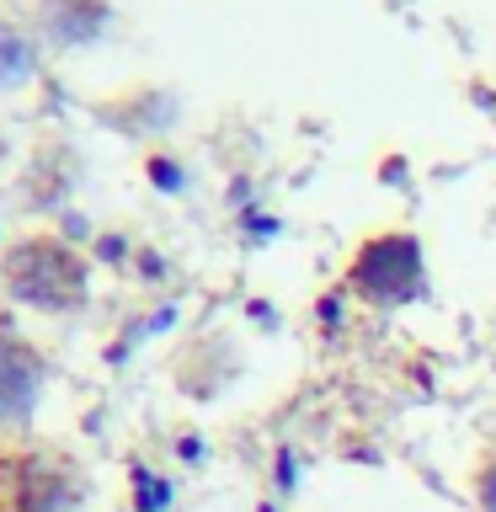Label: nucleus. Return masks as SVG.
Listing matches in <instances>:
<instances>
[{
	"instance_id": "f257e3e1",
	"label": "nucleus",
	"mask_w": 496,
	"mask_h": 512,
	"mask_svg": "<svg viewBox=\"0 0 496 512\" xmlns=\"http://www.w3.org/2000/svg\"><path fill=\"white\" fill-rule=\"evenodd\" d=\"M11 294L32 310H75L86 299V262L59 240H27L6 262Z\"/></svg>"
},
{
	"instance_id": "f03ea898",
	"label": "nucleus",
	"mask_w": 496,
	"mask_h": 512,
	"mask_svg": "<svg viewBox=\"0 0 496 512\" xmlns=\"http://www.w3.org/2000/svg\"><path fill=\"white\" fill-rule=\"evenodd\" d=\"M352 288L374 304H411L427 288L422 246L416 235H374L352 256Z\"/></svg>"
},
{
	"instance_id": "7ed1b4c3",
	"label": "nucleus",
	"mask_w": 496,
	"mask_h": 512,
	"mask_svg": "<svg viewBox=\"0 0 496 512\" xmlns=\"http://www.w3.org/2000/svg\"><path fill=\"white\" fill-rule=\"evenodd\" d=\"M43 390V358L16 336H0V422H27Z\"/></svg>"
},
{
	"instance_id": "20e7f679",
	"label": "nucleus",
	"mask_w": 496,
	"mask_h": 512,
	"mask_svg": "<svg viewBox=\"0 0 496 512\" xmlns=\"http://www.w3.org/2000/svg\"><path fill=\"white\" fill-rule=\"evenodd\" d=\"M80 491L70 486L64 470H48V464H16L11 480V507L6 512H75Z\"/></svg>"
},
{
	"instance_id": "39448f33",
	"label": "nucleus",
	"mask_w": 496,
	"mask_h": 512,
	"mask_svg": "<svg viewBox=\"0 0 496 512\" xmlns=\"http://www.w3.org/2000/svg\"><path fill=\"white\" fill-rule=\"evenodd\" d=\"M32 75V43L0 22V86H22Z\"/></svg>"
},
{
	"instance_id": "423d86ee",
	"label": "nucleus",
	"mask_w": 496,
	"mask_h": 512,
	"mask_svg": "<svg viewBox=\"0 0 496 512\" xmlns=\"http://www.w3.org/2000/svg\"><path fill=\"white\" fill-rule=\"evenodd\" d=\"M134 491H139V512H166V502H171V486L155 480L150 470H134Z\"/></svg>"
},
{
	"instance_id": "0eeeda50",
	"label": "nucleus",
	"mask_w": 496,
	"mask_h": 512,
	"mask_svg": "<svg viewBox=\"0 0 496 512\" xmlns=\"http://www.w3.org/2000/svg\"><path fill=\"white\" fill-rule=\"evenodd\" d=\"M480 512H496V459H486V470H480Z\"/></svg>"
},
{
	"instance_id": "6e6552de",
	"label": "nucleus",
	"mask_w": 496,
	"mask_h": 512,
	"mask_svg": "<svg viewBox=\"0 0 496 512\" xmlns=\"http://www.w3.org/2000/svg\"><path fill=\"white\" fill-rule=\"evenodd\" d=\"M150 171H155V182H160V187H166V192H176V187H182V171H176V166H171V160H155V166H150Z\"/></svg>"
},
{
	"instance_id": "1a4fd4ad",
	"label": "nucleus",
	"mask_w": 496,
	"mask_h": 512,
	"mask_svg": "<svg viewBox=\"0 0 496 512\" xmlns=\"http://www.w3.org/2000/svg\"><path fill=\"white\" fill-rule=\"evenodd\" d=\"M294 454H278V486H294Z\"/></svg>"
}]
</instances>
